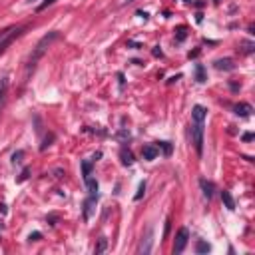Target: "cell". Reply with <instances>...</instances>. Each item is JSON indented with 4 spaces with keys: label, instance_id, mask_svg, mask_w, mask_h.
<instances>
[{
    "label": "cell",
    "instance_id": "cell-19",
    "mask_svg": "<svg viewBox=\"0 0 255 255\" xmlns=\"http://www.w3.org/2000/svg\"><path fill=\"white\" fill-rule=\"evenodd\" d=\"M177 40L181 42V40H186V28L184 26H179L177 28Z\"/></svg>",
    "mask_w": 255,
    "mask_h": 255
},
{
    "label": "cell",
    "instance_id": "cell-5",
    "mask_svg": "<svg viewBox=\"0 0 255 255\" xmlns=\"http://www.w3.org/2000/svg\"><path fill=\"white\" fill-rule=\"evenodd\" d=\"M152 245H154V229L150 227L148 231H145V235L142 237V241H140L138 253H140V255H148V253L152 251Z\"/></svg>",
    "mask_w": 255,
    "mask_h": 255
},
{
    "label": "cell",
    "instance_id": "cell-20",
    "mask_svg": "<svg viewBox=\"0 0 255 255\" xmlns=\"http://www.w3.org/2000/svg\"><path fill=\"white\" fill-rule=\"evenodd\" d=\"M54 2H56V0H44V2H42V4L38 6V10H44V8H48V6H52Z\"/></svg>",
    "mask_w": 255,
    "mask_h": 255
},
{
    "label": "cell",
    "instance_id": "cell-9",
    "mask_svg": "<svg viewBox=\"0 0 255 255\" xmlns=\"http://www.w3.org/2000/svg\"><path fill=\"white\" fill-rule=\"evenodd\" d=\"M233 112H235L237 116H241V118H249V114H251V106H249V104H237V106L233 108Z\"/></svg>",
    "mask_w": 255,
    "mask_h": 255
},
{
    "label": "cell",
    "instance_id": "cell-8",
    "mask_svg": "<svg viewBox=\"0 0 255 255\" xmlns=\"http://www.w3.org/2000/svg\"><path fill=\"white\" fill-rule=\"evenodd\" d=\"M158 148L156 145H143V150H142V156H143V160H148V162H152V160H156L158 158Z\"/></svg>",
    "mask_w": 255,
    "mask_h": 255
},
{
    "label": "cell",
    "instance_id": "cell-18",
    "mask_svg": "<svg viewBox=\"0 0 255 255\" xmlns=\"http://www.w3.org/2000/svg\"><path fill=\"white\" fill-rule=\"evenodd\" d=\"M143 192H145V181H142V184H140V188H138V194H136V201H140L142 199V196H143Z\"/></svg>",
    "mask_w": 255,
    "mask_h": 255
},
{
    "label": "cell",
    "instance_id": "cell-11",
    "mask_svg": "<svg viewBox=\"0 0 255 255\" xmlns=\"http://www.w3.org/2000/svg\"><path fill=\"white\" fill-rule=\"evenodd\" d=\"M120 158H122V164H124V166H132V164H134V154H132L128 148H122Z\"/></svg>",
    "mask_w": 255,
    "mask_h": 255
},
{
    "label": "cell",
    "instance_id": "cell-22",
    "mask_svg": "<svg viewBox=\"0 0 255 255\" xmlns=\"http://www.w3.org/2000/svg\"><path fill=\"white\" fill-rule=\"evenodd\" d=\"M20 158H22V152H18V154H14V156H12V160H14V164H18V162H20Z\"/></svg>",
    "mask_w": 255,
    "mask_h": 255
},
{
    "label": "cell",
    "instance_id": "cell-6",
    "mask_svg": "<svg viewBox=\"0 0 255 255\" xmlns=\"http://www.w3.org/2000/svg\"><path fill=\"white\" fill-rule=\"evenodd\" d=\"M215 68L224 70V72H231V70H235V64L231 58H222V60H215Z\"/></svg>",
    "mask_w": 255,
    "mask_h": 255
},
{
    "label": "cell",
    "instance_id": "cell-14",
    "mask_svg": "<svg viewBox=\"0 0 255 255\" xmlns=\"http://www.w3.org/2000/svg\"><path fill=\"white\" fill-rule=\"evenodd\" d=\"M106 247H108V239H106V237H100L98 247L94 249V253H96V255H100V253H104V251H106Z\"/></svg>",
    "mask_w": 255,
    "mask_h": 255
},
{
    "label": "cell",
    "instance_id": "cell-4",
    "mask_svg": "<svg viewBox=\"0 0 255 255\" xmlns=\"http://www.w3.org/2000/svg\"><path fill=\"white\" fill-rule=\"evenodd\" d=\"M188 239H190V231H188L186 227H181V229L177 231V235H175V241H173V253H175V255L186 249Z\"/></svg>",
    "mask_w": 255,
    "mask_h": 255
},
{
    "label": "cell",
    "instance_id": "cell-10",
    "mask_svg": "<svg viewBox=\"0 0 255 255\" xmlns=\"http://www.w3.org/2000/svg\"><path fill=\"white\" fill-rule=\"evenodd\" d=\"M6 90H8V78H2L0 80V110H2L4 100H6Z\"/></svg>",
    "mask_w": 255,
    "mask_h": 255
},
{
    "label": "cell",
    "instance_id": "cell-17",
    "mask_svg": "<svg viewBox=\"0 0 255 255\" xmlns=\"http://www.w3.org/2000/svg\"><path fill=\"white\" fill-rule=\"evenodd\" d=\"M196 251H198V253H207V251H209V245H207L205 241H198V243H196Z\"/></svg>",
    "mask_w": 255,
    "mask_h": 255
},
{
    "label": "cell",
    "instance_id": "cell-21",
    "mask_svg": "<svg viewBox=\"0 0 255 255\" xmlns=\"http://www.w3.org/2000/svg\"><path fill=\"white\" fill-rule=\"evenodd\" d=\"M40 237H42V233H38V231H34V233H30V237H28V239H30V241H38Z\"/></svg>",
    "mask_w": 255,
    "mask_h": 255
},
{
    "label": "cell",
    "instance_id": "cell-13",
    "mask_svg": "<svg viewBox=\"0 0 255 255\" xmlns=\"http://www.w3.org/2000/svg\"><path fill=\"white\" fill-rule=\"evenodd\" d=\"M196 80H198L199 84H203V82H205V70H203V66H201V64H196Z\"/></svg>",
    "mask_w": 255,
    "mask_h": 255
},
{
    "label": "cell",
    "instance_id": "cell-25",
    "mask_svg": "<svg viewBox=\"0 0 255 255\" xmlns=\"http://www.w3.org/2000/svg\"><path fill=\"white\" fill-rule=\"evenodd\" d=\"M30 2H34V0H30Z\"/></svg>",
    "mask_w": 255,
    "mask_h": 255
},
{
    "label": "cell",
    "instance_id": "cell-24",
    "mask_svg": "<svg viewBox=\"0 0 255 255\" xmlns=\"http://www.w3.org/2000/svg\"><path fill=\"white\" fill-rule=\"evenodd\" d=\"M136 0H124V4H134Z\"/></svg>",
    "mask_w": 255,
    "mask_h": 255
},
{
    "label": "cell",
    "instance_id": "cell-15",
    "mask_svg": "<svg viewBox=\"0 0 255 255\" xmlns=\"http://www.w3.org/2000/svg\"><path fill=\"white\" fill-rule=\"evenodd\" d=\"M156 148H162L166 156H170V154H171V143H170V142H158Z\"/></svg>",
    "mask_w": 255,
    "mask_h": 255
},
{
    "label": "cell",
    "instance_id": "cell-16",
    "mask_svg": "<svg viewBox=\"0 0 255 255\" xmlns=\"http://www.w3.org/2000/svg\"><path fill=\"white\" fill-rule=\"evenodd\" d=\"M82 171H84V179L92 175V164L90 162H82Z\"/></svg>",
    "mask_w": 255,
    "mask_h": 255
},
{
    "label": "cell",
    "instance_id": "cell-1",
    "mask_svg": "<svg viewBox=\"0 0 255 255\" xmlns=\"http://www.w3.org/2000/svg\"><path fill=\"white\" fill-rule=\"evenodd\" d=\"M205 116H207V110L203 106H194V112H192V118H194L192 140H194V145H196V150H198L199 156L203 154V122H205Z\"/></svg>",
    "mask_w": 255,
    "mask_h": 255
},
{
    "label": "cell",
    "instance_id": "cell-23",
    "mask_svg": "<svg viewBox=\"0 0 255 255\" xmlns=\"http://www.w3.org/2000/svg\"><path fill=\"white\" fill-rule=\"evenodd\" d=\"M243 140H245V142H251V140H253V134H245Z\"/></svg>",
    "mask_w": 255,
    "mask_h": 255
},
{
    "label": "cell",
    "instance_id": "cell-2",
    "mask_svg": "<svg viewBox=\"0 0 255 255\" xmlns=\"http://www.w3.org/2000/svg\"><path fill=\"white\" fill-rule=\"evenodd\" d=\"M58 38V32L54 30V32H50V34H46L44 38L36 44V48H34V52H32V56H30V60H28V72L30 70H34L36 68V62H38L42 56H44V52H46V48L52 44V40H56Z\"/></svg>",
    "mask_w": 255,
    "mask_h": 255
},
{
    "label": "cell",
    "instance_id": "cell-3",
    "mask_svg": "<svg viewBox=\"0 0 255 255\" xmlns=\"http://www.w3.org/2000/svg\"><path fill=\"white\" fill-rule=\"evenodd\" d=\"M22 34V28L20 26H10V28H6V30H0V52H2L16 36H20Z\"/></svg>",
    "mask_w": 255,
    "mask_h": 255
},
{
    "label": "cell",
    "instance_id": "cell-7",
    "mask_svg": "<svg viewBox=\"0 0 255 255\" xmlns=\"http://www.w3.org/2000/svg\"><path fill=\"white\" fill-rule=\"evenodd\" d=\"M199 186H201V192L207 199L213 198V192H215V186H213V181H207V179H199Z\"/></svg>",
    "mask_w": 255,
    "mask_h": 255
},
{
    "label": "cell",
    "instance_id": "cell-12",
    "mask_svg": "<svg viewBox=\"0 0 255 255\" xmlns=\"http://www.w3.org/2000/svg\"><path fill=\"white\" fill-rule=\"evenodd\" d=\"M222 201L226 203V207H227L229 211H233V209H235V201H233V198H231V194H229V192H226V190L222 192Z\"/></svg>",
    "mask_w": 255,
    "mask_h": 255
}]
</instances>
